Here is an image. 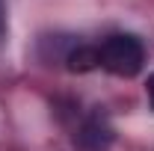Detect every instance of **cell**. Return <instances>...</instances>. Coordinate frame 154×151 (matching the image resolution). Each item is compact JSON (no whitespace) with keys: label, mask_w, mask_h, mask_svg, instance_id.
<instances>
[{"label":"cell","mask_w":154,"mask_h":151,"mask_svg":"<svg viewBox=\"0 0 154 151\" xmlns=\"http://www.w3.org/2000/svg\"><path fill=\"white\" fill-rule=\"evenodd\" d=\"M98 59L101 68H107L116 77H136L145 65V45L134 33H116L101 42Z\"/></svg>","instance_id":"1"},{"label":"cell","mask_w":154,"mask_h":151,"mask_svg":"<svg viewBox=\"0 0 154 151\" xmlns=\"http://www.w3.org/2000/svg\"><path fill=\"white\" fill-rule=\"evenodd\" d=\"M77 139H80V145H83L86 151L107 148V145L113 142V125H110V119L101 113V110H95V113L86 119V125L80 128Z\"/></svg>","instance_id":"2"},{"label":"cell","mask_w":154,"mask_h":151,"mask_svg":"<svg viewBox=\"0 0 154 151\" xmlns=\"http://www.w3.org/2000/svg\"><path fill=\"white\" fill-rule=\"evenodd\" d=\"M65 62H68V71L74 74H86V71H95L101 65L98 59V48H89V45H77L65 54Z\"/></svg>","instance_id":"3"},{"label":"cell","mask_w":154,"mask_h":151,"mask_svg":"<svg viewBox=\"0 0 154 151\" xmlns=\"http://www.w3.org/2000/svg\"><path fill=\"white\" fill-rule=\"evenodd\" d=\"M145 92H148V101H151V110H154V74H148V83H145Z\"/></svg>","instance_id":"4"},{"label":"cell","mask_w":154,"mask_h":151,"mask_svg":"<svg viewBox=\"0 0 154 151\" xmlns=\"http://www.w3.org/2000/svg\"><path fill=\"white\" fill-rule=\"evenodd\" d=\"M0 27H3V24H0Z\"/></svg>","instance_id":"5"}]
</instances>
